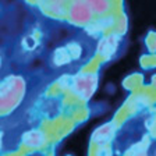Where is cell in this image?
I'll list each match as a JSON object with an SVG mask.
<instances>
[{
    "instance_id": "1",
    "label": "cell",
    "mask_w": 156,
    "mask_h": 156,
    "mask_svg": "<svg viewBox=\"0 0 156 156\" xmlns=\"http://www.w3.org/2000/svg\"><path fill=\"white\" fill-rule=\"evenodd\" d=\"M14 81H7L0 85V110H9L16 102L20 101V98L23 95V82L18 78H13Z\"/></svg>"
},
{
    "instance_id": "2",
    "label": "cell",
    "mask_w": 156,
    "mask_h": 156,
    "mask_svg": "<svg viewBox=\"0 0 156 156\" xmlns=\"http://www.w3.org/2000/svg\"><path fill=\"white\" fill-rule=\"evenodd\" d=\"M96 80L98 78L95 74L78 75V77H75L73 80V89L82 99H88V98H91V95L94 94L95 88H96V84H98Z\"/></svg>"
},
{
    "instance_id": "3",
    "label": "cell",
    "mask_w": 156,
    "mask_h": 156,
    "mask_svg": "<svg viewBox=\"0 0 156 156\" xmlns=\"http://www.w3.org/2000/svg\"><path fill=\"white\" fill-rule=\"evenodd\" d=\"M92 11L91 7L88 6V3H82V2H77L71 6L70 9V20L74 24H87L91 21L92 18Z\"/></svg>"
},
{
    "instance_id": "4",
    "label": "cell",
    "mask_w": 156,
    "mask_h": 156,
    "mask_svg": "<svg viewBox=\"0 0 156 156\" xmlns=\"http://www.w3.org/2000/svg\"><path fill=\"white\" fill-rule=\"evenodd\" d=\"M114 126L113 124H106V126L98 128L94 134V141L98 144H105L106 141L110 140V136L113 135Z\"/></svg>"
},
{
    "instance_id": "5",
    "label": "cell",
    "mask_w": 156,
    "mask_h": 156,
    "mask_svg": "<svg viewBox=\"0 0 156 156\" xmlns=\"http://www.w3.org/2000/svg\"><path fill=\"white\" fill-rule=\"evenodd\" d=\"M24 142H25L28 146L36 148V146L43 145V142H45V135H43L41 131H31V133L25 134Z\"/></svg>"
},
{
    "instance_id": "6",
    "label": "cell",
    "mask_w": 156,
    "mask_h": 156,
    "mask_svg": "<svg viewBox=\"0 0 156 156\" xmlns=\"http://www.w3.org/2000/svg\"><path fill=\"white\" fill-rule=\"evenodd\" d=\"M116 45H117V42H116V39H114V35H112V36H109V38L103 39L101 42V45H99V52L103 56L109 57V56L114 52Z\"/></svg>"
},
{
    "instance_id": "7",
    "label": "cell",
    "mask_w": 156,
    "mask_h": 156,
    "mask_svg": "<svg viewBox=\"0 0 156 156\" xmlns=\"http://www.w3.org/2000/svg\"><path fill=\"white\" fill-rule=\"evenodd\" d=\"M87 3H88V6L91 7L92 11L99 13V14L106 13L107 10L110 9L109 0H87Z\"/></svg>"
},
{
    "instance_id": "8",
    "label": "cell",
    "mask_w": 156,
    "mask_h": 156,
    "mask_svg": "<svg viewBox=\"0 0 156 156\" xmlns=\"http://www.w3.org/2000/svg\"><path fill=\"white\" fill-rule=\"evenodd\" d=\"M70 58H71V55L68 52V49H57L55 53V63L56 64H66V63L70 62Z\"/></svg>"
},
{
    "instance_id": "9",
    "label": "cell",
    "mask_w": 156,
    "mask_h": 156,
    "mask_svg": "<svg viewBox=\"0 0 156 156\" xmlns=\"http://www.w3.org/2000/svg\"><path fill=\"white\" fill-rule=\"evenodd\" d=\"M23 45H24V48L25 49H34L36 46V41L32 38V36H27V38L24 39Z\"/></svg>"
}]
</instances>
